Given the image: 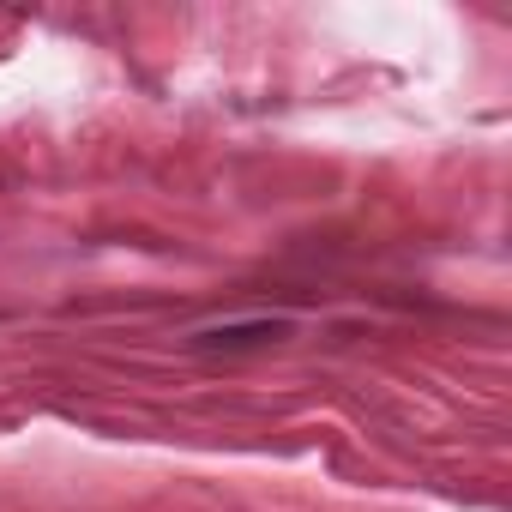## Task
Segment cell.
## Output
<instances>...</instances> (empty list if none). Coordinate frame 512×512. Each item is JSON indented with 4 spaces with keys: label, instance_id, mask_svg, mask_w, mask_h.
<instances>
[{
    "label": "cell",
    "instance_id": "6da1fadb",
    "mask_svg": "<svg viewBox=\"0 0 512 512\" xmlns=\"http://www.w3.org/2000/svg\"><path fill=\"white\" fill-rule=\"evenodd\" d=\"M284 326L260 320V326H229V332H205V344H253V338H278Z\"/></svg>",
    "mask_w": 512,
    "mask_h": 512
}]
</instances>
